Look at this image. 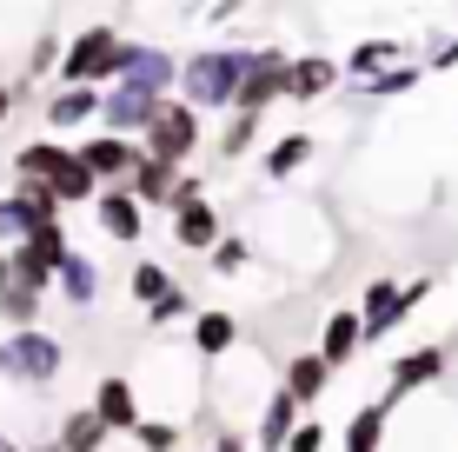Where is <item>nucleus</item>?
Here are the masks:
<instances>
[{"mask_svg": "<svg viewBox=\"0 0 458 452\" xmlns=\"http://www.w3.org/2000/svg\"><path fill=\"white\" fill-rule=\"evenodd\" d=\"M0 452H21V439H13V432H0Z\"/></svg>", "mask_w": 458, "mask_h": 452, "instance_id": "37998d69", "label": "nucleus"}, {"mask_svg": "<svg viewBox=\"0 0 458 452\" xmlns=\"http://www.w3.org/2000/svg\"><path fill=\"white\" fill-rule=\"evenodd\" d=\"M319 353H326V366H352L359 353H366V320H359V306H333L319 326Z\"/></svg>", "mask_w": 458, "mask_h": 452, "instance_id": "4468645a", "label": "nucleus"}, {"mask_svg": "<svg viewBox=\"0 0 458 452\" xmlns=\"http://www.w3.org/2000/svg\"><path fill=\"white\" fill-rule=\"evenodd\" d=\"M240 346V320L233 313H219V306H207V313H193V353L199 360H226V353Z\"/></svg>", "mask_w": 458, "mask_h": 452, "instance_id": "a878e982", "label": "nucleus"}, {"mask_svg": "<svg viewBox=\"0 0 458 452\" xmlns=\"http://www.w3.org/2000/svg\"><path fill=\"white\" fill-rule=\"evenodd\" d=\"M392 406H399V399H386V393H378L372 406H359L352 419H345L339 446L345 452H378V446H386V426H392Z\"/></svg>", "mask_w": 458, "mask_h": 452, "instance_id": "b1692460", "label": "nucleus"}, {"mask_svg": "<svg viewBox=\"0 0 458 452\" xmlns=\"http://www.w3.org/2000/svg\"><path fill=\"white\" fill-rule=\"evenodd\" d=\"M93 226L114 246H140L147 240V207H140V193L126 180H106L100 193H93Z\"/></svg>", "mask_w": 458, "mask_h": 452, "instance_id": "6e6552de", "label": "nucleus"}, {"mask_svg": "<svg viewBox=\"0 0 458 452\" xmlns=\"http://www.w3.org/2000/svg\"><path fill=\"white\" fill-rule=\"evenodd\" d=\"M392 60H405V40L372 34V40H359L352 54H345V73H352V81H372V73H378V67H392Z\"/></svg>", "mask_w": 458, "mask_h": 452, "instance_id": "7c9ffc66", "label": "nucleus"}, {"mask_svg": "<svg viewBox=\"0 0 458 452\" xmlns=\"http://www.w3.org/2000/svg\"><path fill=\"white\" fill-rule=\"evenodd\" d=\"M326 439H333V432H326L319 419H299L293 439H286V452H326Z\"/></svg>", "mask_w": 458, "mask_h": 452, "instance_id": "4c0bfd02", "label": "nucleus"}, {"mask_svg": "<svg viewBox=\"0 0 458 452\" xmlns=\"http://www.w3.org/2000/svg\"><path fill=\"white\" fill-rule=\"evenodd\" d=\"M120 87L147 93V100H166V93H180V54L160 40H133V60H126Z\"/></svg>", "mask_w": 458, "mask_h": 452, "instance_id": "9d476101", "label": "nucleus"}, {"mask_svg": "<svg viewBox=\"0 0 458 452\" xmlns=\"http://www.w3.org/2000/svg\"><path fill=\"white\" fill-rule=\"evenodd\" d=\"M73 153H81L100 180H126V174L140 166V153H147V147H140L133 133H106V127H100L93 140H73Z\"/></svg>", "mask_w": 458, "mask_h": 452, "instance_id": "ddd939ff", "label": "nucleus"}, {"mask_svg": "<svg viewBox=\"0 0 458 452\" xmlns=\"http://www.w3.org/2000/svg\"><path fill=\"white\" fill-rule=\"evenodd\" d=\"M126 186L140 193V207H173V186H180V166L160 160V153H140V166L126 174Z\"/></svg>", "mask_w": 458, "mask_h": 452, "instance_id": "393cba45", "label": "nucleus"}, {"mask_svg": "<svg viewBox=\"0 0 458 452\" xmlns=\"http://www.w3.org/2000/svg\"><path fill=\"white\" fill-rule=\"evenodd\" d=\"M207 452H252V446H246V439H240V432H219V439H213V446H207Z\"/></svg>", "mask_w": 458, "mask_h": 452, "instance_id": "a19ab883", "label": "nucleus"}, {"mask_svg": "<svg viewBox=\"0 0 458 452\" xmlns=\"http://www.w3.org/2000/svg\"><path fill=\"white\" fill-rule=\"evenodd\" d=\"M67 372V339L47 333V326H13L0 333V380L27 386V393H47V386Z\"/></svg>", "mask_w": 458, "mask_h": 452, "instance_id": "7ed1b4c3", "label": "nucleus"}, {"mask_svg": "<svg viewBox=\"0 0 458 452\" xmlns=\"http://www.w3.org/2000/svg\"><path fill=\"white\" fill-rule=\"evenodd\" d=\"M7 279H13V253L0 246V286H7Z\"/></svg>", "mask_w": 458, "mask_h": 452, "instance_id": "79ce46f5", "label": "nucleus"}, {"mask_svg": "<svg viewBox=\"0 0 458 452\" xmlns=\"http://www.w3.org/2000/svg\"><path fill=\"white\" fill-rule=\"evenodd\" d=\"M279 386H286L299 406H319L326 386H333V366H326L319 346H312V353H293V360H286V380H279Z\"/></svg>", "mask_w": 458, "mask_h": 452, "instance_id": "5701e85b", "label": "nucleus"}, {"mask_svg": "<svg viewBox=\"0 0 458 452\" xmlns=\"http://www.w3.org/2000/svg\"><path fill=\"white\" fill-rule=\"evenodd\" d=\"M13 253V279H27V286H40V293H54V279L60 267H67V253H73V240H67V226H34L21 246H7Z\"/></svg>", "mask_w": 458, "mask_h": 452, "instance_id": "0eeeda50", "label": "nucleus"}, {"mask_svg": "<svg viewBox=\"0 0 458 452\" xmlns=\"http://www.w3.org/2000/svg\"><path fill=\"white\" fill-rule=\"evenodd\" d=\"M193 313H199V306H193V293H180V286H173L166 300H153V306H147V326L160 333V326H180V320H193Z\"/></svg>", "mask_w": 458, "mask_h": 452, "instance_id": "c9c22d12", "label": "nucleus"}, {"mask_svg": "<svg viewBox=\"0 0 458 452\" xmlns=\"http://www.w3.org/2000/svg\"><path fill=\"white\" fill-rule=\"evenodd\" d=\"M106 439H114V426L100 419V406H67L60 413V426H54V446L60 452H106Z\"/></svg>", "mask_w": 458, "mask_h": 452, "instance_id": "f3484780", "label": "nucleus"}, {"mask_svg": "<svg viewBox=\"0 0 458 452\" xmlns=\"http://www.w3.org/2000/svg\"><path fill=\"white\" fill-rule=\"evenodd\" d=\"M166 213H173V240H180L186 253H199V260H207L213 246L226 240V220H219V207H213L207 193H186V200H173Z\"/></svg>", "mask_w": 458, "mask_h": 452, "instance_id": "9b49d317", "label": "nucleus"}, {"mask_svg": "<svg viewBox=\"0 0 458 452\" xmlns=\"http://www.w3.org/2000/svg\"><path fill=\"white\" fill-rule=\"evenodd\" d=\"M60 213L67 207L47 180H13V193H0V246H21L34 226H54Z\"/></svg>", "mask_w": 458, "mask_h": 452, "instance_id": "423d86ee", "label": "nucleus"}, {"mask_svg": "<svg viewBox=\"0 0 458 452\" xmlns=\"http://www.w3.org/2000/svg\"><path fill=\"white\" fill-rule=\"evenodd\" d=\"M100 93L106 87H60V93H47V133H73V127H87V120H100Z\"/></svg>", "mask_w": 458, "mask_h": 452, "instance_id": "412c9836", "label": "nucleus"}, {"mask_svg": "<svg viewBox=\"0 0 458 452\" xmlns=\"http://www.w3.org/2000/svg\"><path fill=\"white\" fill-rule=\"evenodd\" d=\"M40 313H47V293L40 286H27V279H7L0 286V326H40Z\"/></svg>", "mask_w": 458, "mask_h": 452, "instance_id": "cd10ccee", "label": "nucleus"}, {"mask_svg": "<svg viewBox=\"0 0 458 452\" xmlns=\"http://www.w3.org/2000/svg\"><path fill=\"white\" fill-rule=\"evenodd\" d=\"M306 419V406L279 386V393H266V406H259V426H252V446L259 452H286V439H293V426Z\"/></svg>", "mask_w": 458, "mask_h": 452, "instance_id": "aec40b11", "label": "nucleus"}, {"mask_svg": "<svg viewBox=\"0 0 458 452\" xmlns=\"http://www.w3.org/2000/svg\"><path fill=\"white\" fill-rule=\"evenodd\" d=\"M199 140H207V114H199L193 100H180V93H166V100L153 107V120H147V133H140V147L160 153V160H173V166H186V160L199 153Z\"/></svg>", "mask_w": 458, "mask_h": 452, "instance_id": "20e7f679", "label": "nucleus"}, {"mask_svg": "<svg viewBox=\"0 0 458 452\" xmlns=\"http://www.w3.org/2000/svg\"><path fill=\"white\" fill-rule=\"evenodd\" d=\"M93 406H100V419L114 432H133L140 419H147V406H140V386L126 380V372H100V386H93Z\"/></svg>", "mask_w": 458, "mask_h": 452, "instance_id": "dca6fc26", "label": "nucleus"}, {"mask_svg": "<svg viewBox=\"0 0 458 452\" xmlns=\"http://www.w3.org/2000/svg\"><path fill=\"white\" fill-rule=\"evenodd\" d=\"M432 293V279H372L366 300H359V320H366V346H378V339H392L405 320L419 313V300Z\"/></svg>", "mask_w": 458, "mask_h": 452, "instance_id": "39448f33", "label": "nucleus"}, {"mask_svg": "<svg viewBox=\"0 0 458 452\" xmlns=\"http://www.w3.org/2000/svg\"><path fill=\"white\" fill-rule=\"evenodd\" d=\"M126 60H133V40H126L114 21H87L81 34L67 40V54H60V81L67 87H114L126 73Z\"/></svg>", "mask_w": 458, "mask_h": 452, "instance_id": "f03ea898", "label": "nucleus"}, {"mask_svg": "<svg viewBox=\"0 0 458 452\" xmlns=\"http://www.w3.org/2000/svg\"><path fill=\"white\" fill-rule=\"evenodd\" d=\"M133 439H140V452H180V426L173 419H140Z\"/></svg>", "mask_w": 458, "mask_h": 452, "instance_id": "e433bc0d", "label": "nucleus"}, {"mask_svg": "<svg viewBox=\"0 0 458 452\" xmlns=\"http://www.w3.org/2000/svg\"><path fill=\"white\" fill-rule=\"evenodd\" d=\"M259 127H266V114L233 107V114H226V133H219V160H246V153L259 147Z\"/></svg>", "mask_w": 458, "mask_h": 452, "instance_id": "2f4dec72", "label": "nucleus"}, {"mask_svg": "<svg viewBox=\"0 0 458 452\" xmlns=\"http://www.w3.org/2000/svg\"><path fill=\"white\" fill-rule=\"evenodd\" d=\"M13 107H21V87H13V81H0V127L13 120Z\"/></svg>", "mask_w": 458, "mask_h": 452, "instance_id": "ea45409f", "label": "nucleus"}, {"mask_svg": "<svg viewBox=\"0 0 458 452\" xmlns=\"http://www.w3.org/2000/svg\"><path fill=\"white\" fill-rule=\"evenodd\" d=\"M207 267H213L219 279H240V273H252V267H259V246H252L246 233H226V240H219L213 253H207Z\"/></svg>", "mask_w": 458, "mask_h": 452, "instance_id": "473e14b6", "label": "nucleus"}, {"mask_svg": "<svg viewBox=\"0 0 458 452\" xmlns=\"http://www.w3.org/2000/svg\"><path fill=\"white\" fill-rule=\"evenodd\" d=\"M452 372V346H412L399 353L386 372V399H405V393H425V386H438Z\"/></svg>", "mask_w": 458, "mask_h": 452, "instance_id": "f8f14e48", "label": "nucleus"}, {"mask_svg": "<svg viewBox=\"0 0 458 452\" xmlns=\"http://www.w3.org/2000/svg\"><path fill=\"white\" fill-rule=\"evenodd\" d=\"M100 286H106V279H100V260L73 246V253H67V267H60V279H54L60 306H73V313H93V300H100Z\"/></svg>", "mask_w": 458, "mask_h": 452, "instance_id": "a211bd4d", "label": "nucleus"}, {"mask_svg": "<svg viewBox=\"0 0 458 452\" xmlns=\"http://www.w3.org/2000/svg\"><path fill=\"white\" fill-rule=\"evenodd\" d=\"M345 81V60L333 54H293V87H286V100L293 107H312V100H326Z\"/></svg>", "mask_w": 458, "mask_h": 452, "instance_id": "2eb2a0df", "label": "nucleus"}, {"mask_svg": "<svg viewBox=\"0 0 458 452\" xmlns=\"http://www.w3.org/2000/svg\"><path fill=\"white\" fill-rule=\"evenodd\" d=\"M286 87H293V54H286V47H259L252 67H246L240 107H246V114H273V107L286 100Z\"/></svg>", "mask_w": 458, "mask_h": 452, "instance_id": "1a4fd4ad", "label": "nucleus"}, {"mask_svg": "<svg viewBox=\"0 0 458 452\" xmlns=\"http://www.w3.org/2000/svg\"><path fill=\"white\" fill-rule=\"evenodd\" d=\"M60 54H67V40L54 34V27H34V40H27V67H21V81H40V73H60Z\"/></svg>", "mask_w": 458, "mask_h": 452, "instance_id": "72a5a7b5", "label": "nucleus"}, {"mask_svg": "<svg viewBox=\"0 0 458 452\" xmlns=\"http://www.w3.org/2000/svg\"><path fill=\"white\" fill-rule=\"evenodd\" d=\"M425 67H432V73H452V67H458V34H452V40H438L432 54H425Z\"/></svg>", "mask_w": 458, "mask_h": 452, "instance_id": "58836bf2", "label": "nucleus"}, {"mask_svg": "<svg viewBox=\"0 0 458 452\" xmlns=\"http://www.w3.org/2000/svg\"><path fill=\"white\" fill-rule=\"evenodd\" d=\"M166 293H173V273L160 267V260H140V267H133V300H140V313H147L153 300H166Z\"/></svg>", "mask_w": 458, "mask_h": 452, "instance_id": "f704fd0d", "label": "nucleus"}, {"mask_svg": "<svg viewBox=\"0 0 458 452\" xmlns=\"http://www.w3.org/2000/svg\"><path fill=\"white\" fill-rule=\"evenodd\" d=\"M67 160H73L67 140H47V133H40V140H27V147L13 153V180H54Z\"/></svg>", "mask_w": 458, "mask_h": 452, "instance_id": "bb28decb", "label": "nucleus"}, {"mask_svg": "<svg viewBox=\"0 0 458 452\" xmlns=\"http://www.w3.org/2000/svg\"><path fill=\"white\" fill-rule=\"evenodd\" d=\"M47 186H54V193H60V207H93V193H100V174H93V166L81 160V153H73V160L67 166H60V174L54 180H47Z\"/></svg>", "mask_w": 458, "mask_h": 452, "instance_id": "c85d7f7f", "label": "nucleus"}, {"mask_svg": "<svg viewBox=\"0 0 458 452\" xmlns=\"http://www.w3.org/2000/svg\"><path fill=\"white\" fill-rule=\"evenodd\" d=\"M153 107H160V100H147V93H133V87H120V81H114V87L100 93V127H106V133H133V140H140V133H147V120H153Z\"/></svg>", "mask_w": 458, "mask_h": 452, "instance_id": "6ab92c4d", "label": "nucleus"}, {"mask_svg": "<svg viewBox=\"0 0 458 452\" xmlns=\"http://www.w3.org/2000/svg\"><path fill=\"white\" fill-rule=\"evenodd\" d=\"M425 73H432L425 60H392V67H378L372 81H359V87H366V100H399V93H412Z\"/></svg>", "mask_w": 458, "mask_h": 452, "instance_id": "c756f323", "label": "nucleus"}, {"mask_svg": "<svg viewBox=\"0 0 458 452\" xmlns=\"http://www.w3.org/2000/svg\"><path fill=\"white\" fill-rule=\"evenodd\" d=\"M312 147H319V140H312V133H279L273 147L259 153V174L273 180V186L299 180V174H306V166H312Z\"/></svg>", "mask_w": 458, "mask_h": 452, "instance_id": "4be33fe9", "label": "nucleus"}, {"mask_svg": "<svg viewBox=\"0 0 458 452\" xmlns=\"http://www.w3.org/2000/svg\"><path fill=\"white\" fill-rule=\"evenodd\" d=\"M259 47H199V54L180 60V100H193L199 114H233L240 107V87H246V67Z\"/></svg>", "mask_w": 458, "mask_h": 452, "instance_id": "f257e3e1", "label": "nucleus"}]
</instances>
